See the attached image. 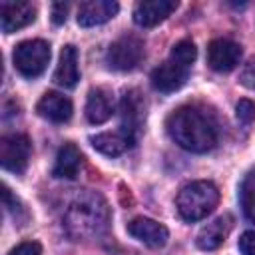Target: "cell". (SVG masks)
<instances>
[{"mask_svg":"<svg viewBox=\"0 0 255 255\" xmlns=\"http://www.w3.org/2000/svg\"><path fill=\"white\" fill-rule=\"evenodd\" d=\"M169 137L183 149L205 153L217 143V124L211 114L197 106H181L167 116L165 122Z\"/></svg>","mask_w":255,"mask_h":255,"instance_id":"obj_1","label":"cell"},{"mask_svg":"<svg viewBox=\"0 0 255 255\" xmlns=\"http://www.w3.org/2000/svg\"><path fill=\"white\" fill-rule=\"evenodd\" d=\"M110 221V209L102 195L82 193L78 195L64 213V229L74 241L98 237L106 231Z\"/></svg>","mask_w":255,"mask_h":255,"instance_id":"obj_2","label":"cell"},{"mask_svg":"<svg viewBox=\"0 0 255 255\" xmlns=\"http://www.w3.org/2000/svg\"><path fill=\"white\" fill-rule=\"evenodd\" d=\"M219 201V189L211 181H191L177 193V211L185 221L207 217Z\"/></svg>","mask_w":255,"mask_h":255,"instance_id":"obj_3","label":"cell"},{"mask_svg":"<svg viewBox=\"0 0 255 255\" xmlns=\"http://www.w3.org/2000/svg\"><path fill=\"white\" fill-rule=\"evenodd\" d=\"M12 62L24 78H38L50 62V44L44 40H24L14 48Z\"/></svg>","mask_w":255,"mask_h":255,"instance_id":"obj_4","label":"cell"},{"mask_svg":"<svg viewBox=\"0 0 255 255\" xmlns=\"http://www.w3.org/2000/svg\"><path fill=\"white\" fill-rule=\"evenodd\" d=\"M143 54H145L143 42L137 36L126 34L116 42H112V46L106 52V62L112 70L128 72V70H133L143 60Z\"/></svg>","mask_w":255,"mask_h":255,"instance_id":"obj_5","label":"cell"},{"mask_svg":"<svg viewBox=\"0 0 255 255\" xmlns=\"http://www.w3.org/2000/svg\"><path fill=\"white\" fill-rule=\"evenodd\" d=\"M32 153V143L26 133H8L0 139L2 167L12 173H24Z\"/></svg>","mask_w":255,"mask_h":255,"instance_id":"obj_6","label":"cell"},{"mask_svg":"<svg viewBox=\"0 0 255 255\" xmlns=\"http://www.w3.org/2000/svg\"><path fill=\"white\" fill-rule=\"evenodd\" d=\"M241 46L229 38H215L207 46V64L215 72H231L241 60Z\"/></svg>","mask_w":255,"mask_h":255,"instance_id":"obj_7","label":"cell"},{"mask_svg":"<svg viewBox=\"0 0 255 255\" xmlns=\"http://www.w3.org/2000/svg\"><path fill=\"white\" fill-rule=\"evenodd\" d=\"M36 20V6L30 2H2L0 4V26L4 34L26 28Z\"/></svg>","mask_w":255,"mask_h":255,"instance_id":"obj_8","label":"cell"},{"mask_svg":"<svg viewBox=\"0 0 255 255\" xmlns=\"http://www.w3.org/2000/svg\"><path fill=\"white\" fill-rule=\"evenodd\" d=\"M128 233L131 237H135L137 241H141L147 247H163L169 239V231L165 225L149 219V217H135L128 223Z\"/></svg>","mask_w":255,"mask_h":255,"instance_id":"obj_9","label":"cell"},{"mask_svg":"<svg viewBox=\"0 0 255 255\" xmlns=\"http://www.w3.org/2000/svg\"><path fill=\"white\" fill-rule=\"evenodd\" d=\"M187 74H189V68L173 62L171 58L165 60L163 64H159L153 72H151V86L157 90V92H175L179 90L185 80H187Z\"/></svg>","mask_w":255,"mask_h":255,"instance_id":"obj_10","label":"cell"},{"mask_svg":"<svg viewBox=\"0 0 255 255\" xmlns=\"http://www.w3.org/2000/svg\"><path fill=\"white\" fill-rule=\"evenodd\" d=\"M177 8L175 0H141L133 8V22L143 28L157 26Z\"/></svg>","mask_w":255,"mask_h":255,"instance_id":"obj_11","label":"cell"},{"mask_svg":"<svg viewBox=\"0 0 255 255\" xmlns=\"http://www.w3.org/2000/svg\"><path fill=\"white\" fill-rule=\"evenodd\" d=\"M120 10L118 2L112 0H88L82 2L78 8V24L84 28H92V26H100L108 20H112Z\"/></svg>","mask_w":255,"mask_h":255,"instance_id":"obj_12","label":"cell"},{"mask_svg":"<svg viewBox=\"0 0 255 255\" xmlns=\"http://www.w3.org/2000/svg\"><path fill=\"white\" fill-rule=\"evenodd\" d=\"M133 141H135V133L122 126L116 131H104L90 137V143L94 145V149H98L104 155H120L128 147H131Z\"/></svg>","mask_w":255,"mask_h":255,"instance_id":"obj_13","label":"cell"},{"mask_svg":"<svg viewBox=\"0 0 255 255\" xmlns=\"http://www.w3.org/2000/svg\"><path fill=\"white\" fill-rule=\"evenodd\" d=\"M72 102L58 92H46L36 104V112L54 124L68 122L72 118Z\"/></svg>","mask_w":255,"mask_h":255,"instance_id":"obj_14","label":"cell"},{"mask_svg":"<svg viewBox=\"0 0 255 255\" xmlns=\"http://www.w3.org/2000/svg\"><path fill=\"white\" fill-rule=\"evenodd\" d=\"M114 114V94L106 88H92L86 100V118L90 124H104Z\"/></svg>","mask_w":255,"mask_h":255,"instance_id":"obj_15","label":"cell"},{"mask_svg":"<svg viewBox=\"0 0 255 255\" xmlns=\"http://www.w3.org/2000/svg\"><path fill=\"white\" fill-rule=\"evenodd\" d=\"M120 116H122V128H128L135 133V129L141 126L145 118V100L139 90H128L120 102Z\"/></svg>","mask_w":255,"mask_h":255,"instance_id":"obj_16","label":"cell"},{"mask_svg":"<svg viewBox=\"0 0 255 255\" xmlns=\"http://www.w3.org/2000/svg\"><path fill=\"white\" fill-rule=\"evenodd\" d=\"M80 80V68H78V50L72 44H66L60 52V60L54 72V82L62 88H74Z\"/></svg>","mask_w":255,"mask_h":255,"instance_id":"obj_17","label":"cell"},{"mask_svg":"<svg viewBox=\"0 0 255 255\" xmlns=\"http://www.w3.org/2000/svg\"><path fill=\"white\" fill-rule=\"evenodd\" d=\"M229 231H231V217L229 215H221V217L213 219L211 223H207V225H203L199 229V233L195 237V243L203 251H213L225 241Z\"/></svg>","mask_w":255,"mask_h":255,"instance_id":"obj_18","label":"cell"},{"mask_svg":"<svg viewBox=\"0 0 255 255\" xmlns=\"http://www.w3.org/2000/svg\"><path fill=\"white\" fill-rule=\"evenodd\" d=\"M80 167H82V153L80 149L74 145V143H64L60 149H58V155H56V161H54V177H60V179H74L78 173H80Z\"/></svg>","mask_w":255,"mask_h":255,"instance_id":"obj_19","label":"cell"},{"mask_svg":"<svg viewBox=\"0 0 255 255\" xmlns=\"http://www.w3.org/2000/svg\"><path fill=\"white\" fill-rule=\"evenodd\" d=\"M239 195H241V207H243L247 219L255 223V169H251L243 177Z\"/></svg>","mask_w":255,"mask_h":255,"instance_id":"obj_20","label":"cell"},{"mask_svg":"<svg viewBox=\"0 0 255 255\" xmlns=\"http://www.w3.org/2000/svg\"><path fill=\"white\" fill-rule=\"evenodd\" d=\"M169 58H171L173 62H177V64H181V66H185V68H189V66L195 62V58H197V48H195V44H193L191 40H179L177 44H173Z\"/></svg>","mask_w":255,"mask_h":255,"instance_id":"obj_21","label":"cell"},{"mask_svg":"<svg viewBox=\"0 0 255 255\" xmlns=\"http://www.w3.org/2000/svg\"><path fill=\"white\" fill-rule=\"evenodd\" d=\"M235 116L243 126H249L255 122V104L251 100H239L235 106Z\"/></svg>","mask_w":255,"mask_h":255,"instance_id":"obj_22","label":"cell"},{"mask_svg":"<svg viewBox=\"0 0 255 255\" xmlns=\"http://www.w3.org/2000/svg\"><path fill=\"white\" fill-rule=\"evenodd\" d=\"M239 82H241L245 88L255 90V56H251V58L243 64V68H241V72H239Z\"/></svg>","mask_w":255,"mask_h":255,"instance_id":"obj_23","label":"cell"},{"mask_svg":"<svg viewBox=\"0 0 255 255\" xmlns=\"http://www.w3.org/2000/svg\"><path fill=\"white\" fill-rule=\"evenodd\" d=\"M42 245L38 241H22L8 251V255H40Z\"/></svg>","mask_w":255,"mask_h":255,"instance_id":"obj_24","label":"cell"},{"mask_svg":"<svg viewBox=\"0 0 255 255\" xmlns=\"http://www.w3.org/2000/svg\"><path fill=\"white\" fill-rule=\"evenodd\" d=\"M241 255H255V231H245L237 243Z\"/></svg>","mask_w":255,"mask_h":255,"instance_id":"obj_25","label":"cell"},{"mask_svg":"<svg viewBox=\"0 0 255 255\" xmlns=\"http://www.w3.org/2000/svg\"><path fill=\"white\" fill-rule=\"evenodd\" d=\"M68 10H70L68 2H54L52 4V22L54 24H64L66 18H68Z\"/></svg>","mask_w":255,"mask_h":255,"instance_id":"obj_26","label":"cell"}]
</instances>
